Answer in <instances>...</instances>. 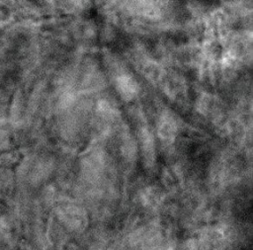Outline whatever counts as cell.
<instances>
[{
    "instance_id": "obj_1",
    "label": "cell",
    "mask_w": 253,
    "mask_h": 250,
    "mask_svg": "<svg viewBox=\"0 0 253 250\" xmlns=\"http://www.w3.org/2000/svg\"><path fill=\"white\" fill-rule=\"evenodd\" d=\"M117 89L124 99L129 100L135 96L137 92V84L131 76L123 75L117 80Z\"/></svg>"
},
{
    "instance_id": "obj_2",
    "label": "cell",
    "mask_w": 253,
    "mask_h": 250,
    "mask_svg": "<svg viewBox=\"0 0 253 250\" xmlns=\"http://www.w3.org/2000/svg\"><path fill=\"white\" fill-rule=\"evenodd\" d=\"M160 132L164 133L165 136H170L173 134L174 130H175V123L173 122L172 119H164L161 123H160Z\"/></svg>"
}]
</instances>
